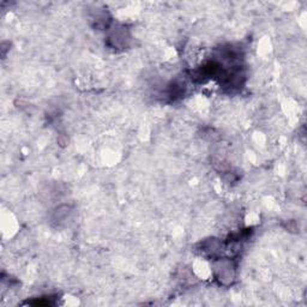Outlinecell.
Segmentation results:
<instances>
[{"mask_svg":"<svg viewBox=\"0 0 307 307\" xmlns=\"http://www.w3.org/2000/svg\"><path fill=\"white\" fill-rule=\"evenodd\" d=\"M108 40L109 42H112L111 45L113 48H125V46L128 45V41L130 40V36L125 28H119L108 37Z\"/></svg>","mask_w":307,"mask_h":307,"instance_id":"1","label":"cell"}]
</instances>
